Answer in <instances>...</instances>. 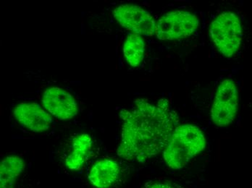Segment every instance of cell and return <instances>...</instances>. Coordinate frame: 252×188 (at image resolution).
Segmentation results:
<instances>
[{"label":"cell","instance_id":"6da1fadb","mask_svg":"<svg viewBox=\"0 0 252 188\" xmlns=\"http://www.w3.org/2000/svg\"><path fill=\"white\" fill-rule=\"evenodd\" d=\"M120 117L122 132L117 154L126 161L139 163L163 152L179 123L178 114L165 99L156 105L137 99L133 108L121 110Z\"/></svg>","mask_w":252,"mask_h":188},{"label":"cell","instance_id":"7a4b0ae2","mask_svg":"<svg viewBox=\"0 0 252 188\" xmlns=\"http://www.w3.org/2000/svg\"><path fill=\"white\" fill-rule=\"evenodd\" d=\"M206 145L205 135L199 127L178 125L163 151L164 161L171 169H183L204 151Z\"/></svg>","mask_w":252,"mask_h":188},{"label":"cell","instance_id":"3957f363","mask_svg":"<svg viewBox=\"0 0 252 188\" xmlns=\"http://www.w3.org/2000/svg\"><path fill=\"white\" fill-rule=\"evenodd\" d=\"M210 36L221 54L227 57L233 56L242 41V27L239 17L230 12L221 13L210 25Z\"/></svg>","mask_w":252,"mask_h":188},{"label":"cell","instance_id":"277c9868","mask_svg":"<svg viewBox=\"0 0 252 188\" xmlns=\"http://www.w3.org/2000/svg\"><path fill=\"white\" fill-rule=\"evenodd\" d=\"M199 25V19L194 14L175 10L164 14L158 20L155 34L159 40H178L193 35Z\"/></svg>","mask_w":252,"mask_h":188},{"label":"cell","instance_id":"5b68a950","mask_svg":"<svg viewBox=\"0 0 252 188\" xmlns=\"http://www.w3.org/2000/svg\"><path fill=\"white\" fill-rule=\"evenodd\" d=\"M239 107V94L234 81L224 80L220 84L211 108L212 121L220 128L228 126L234 120Z\"/></svg>","mask_w":252,"mask_h":188},{"label":"cell","instance_id":"8992f818","mask_svg":"<svg viewBox=\"0 0 252 188\" xmlns=\"http://www.w3.org/2000/svg\"><path fill=\"white\" fill-rule=\"evenodd\" d=\"M117 22L133 33L152 36L155 33L156 22L151 14L140 6L133 4H121L113 12Z\"/></svg>","mask_w":252,"mask_h":188},{"label":"cell","instance_id":"52a82bcc","mask_svg":"<svg viewBox=\"0 0 252 188\" xmlns=\"http://www.w3.org/2000/svg\"><path fill=\"white\" fill-rule=\"evenodd\" d=\"M41 104L51 115L63 121L74 118L78 113V104L73 95L59 87L46 90Z\"/></svg>","mask_w":252,"mask_h":188},{"label":"cell","instance_id":"ba28073f","mask_svg":"<svg viewBox=\"0 0 252 188\" xmlns=\"http://www.w3.org/2000/svg\"><path fill=\"white\" fill-rule=\"evenodd\" d=\"M13 116L22 126L33 133L46 132L52 123L50 113L35 102L17 105L13 111Z\"/></svg>","mask_w":252,"mask_h":188},{"label":"cell","instance_id":"9c48e42d","mask_svg":"<svg viewBox=\"0 0 252 188\" xmlns=\"http://www.w3.org/2000/svg\"><path fill=\"white\" fill-rule=\"evenodd\" d=\"M120 171L118 162L110 159H103L91 168L88 179L94 187L110 188L118 180Z\"/></svg>","mask_w":252,"mask_h":188},{"label":"cell","instance_id":"30bf717a","mask_svg":"<svg viewBox=\"0 0 252 188\" xmlns=\"http://www.w3.org/2000/svg\"><path fill=\"white\" fill-rule=\"evenodd\" d=\"M93 140L89 134H78L73 139L71 151L66 157L65 166L71 171L82 169L88 160L92 151Z\"/></svg>","mask_w":252,"mask_h":188},{"label":"cell","instance_id":"8fae6325","mask_svg":"<svg viewBox=\"0 0 252 188\" xmlns=\"http://www.w3.org/2000/svg\"><path fill=\"white\" fill-rule=\"evenodd\" d=\"M26 167L25 161L19 156H8L0 163V188H15L18 177Z\"/></svg>","mask_w":252,"mask_h":188},{"label":"cell","instance_id":"7c38bea8","mask_svg":"<svg viewBox=\"0 0 252 188\" xmlns=\"http://www.w3.org/2000/svg\"><path fill=\"white\" fill-rule=\"evenodd\" d=\"M124 54L130 66L137 67L144 60L145 43L141 36L130 33L126 37L124 44Z\"/></svg>","mask_w":252,"mask_h":188},{"label":"cell","instance_id":"4fadbf2b","mask_svg":"<svg viewBox=\"0 0 252 188\" xmlns=\"http://www.w3.org/2000/svg\"><path fill=\"white\" fill-rule=\"evenodd\" d=\"M146 188H178L168 183H155Z\"/></svg>","mask_w":252,"mask_h":188}]
</instances>
